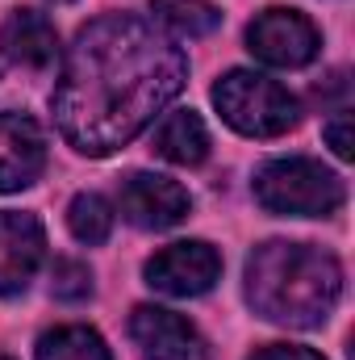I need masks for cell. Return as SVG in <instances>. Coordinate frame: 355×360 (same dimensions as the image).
Listing matches in <instances>:
<instances>
[{"instance_id":"6da1fadb","label":"cell","mask_w":355,"mask_h":360,"mask_svg":"<svg viewBox=\"0 0 355 360\" xmlns=\"http://www.w3.org/2000/svg\"><path fill=\"white\" fill-rule=\"evenodd\" d=\"M188 63L155 25L138 17H100L76 38L55 89L63 139L84 155L126 147L180 89Z\"/></svg>"},{"instance_id":"7a4b0ae2","label":"cell","mask_w":355,"mask_h":360,"mask_svg":"<svg viewBox=\"0 0 355 360\" xmlns=\"http://www.w3.org/2000/svg\"><path fill=\"white\" fill-rule=\"evenodd\" d=\"M343 289V272L335 256L309 243L272 239L247 260V302L255 314L280 327H318L335 310Z\"/></svg>"},{"instance_id":"3957f363","label":"cell","mask_w":355,"mask_h":360,"mask_svg":"<svg viewBox=\"0 0 355 360\" xmlns=\"http://www.w3.org/2000/svg\"><path fill=\"white\" fill-rule=\"evenodd\" d=\"M213 105L222 109V117L239 130V134H251V139H276L284 130L297 126L301 109H297V96L267 80L260 72H230L213 84Z\"/></svg>"},{"instance_id":"277c9868","label":"cell","mask_w":355,"mask_h":360,"mask_svg":"<svg viewBox=\"0 0 355 360\" xmlns=\"http://www.w3.org/2000/svg\"><path fill=\"white\" fill-rule=\"evenodd\" d=\"M255 197L272 214H293V218H322L343 205V180L318 160H272L255 176Z\"/></svg>"},{"instance_id":"5b68a950","label":"cell","mask_w":355,"mask_h":360,"mask_svg":"<svg viewBox=\"0 0 355 360\" xmlns=\"http://www.w3.org/2000/svg\"><path fill=\"white\" fill-rule=\"evenodd\" d=\"M217 276H222V256L201 239L172 243L147 260V285L168 297H201L213 289Z\"/></svg>"},{"instance_id":"8992f818","label":"cell","mask_w":355,"mask_h":360,"mask_svg":"<svg viewBox=\"0 0 355 360\" xmlns=\"http://www.w3.org/2000/svg\"><path fill=\"white\" fill-rule=\"evenodd\" d=\"M251 55L272 68H305L318 55V30L297 8H267L247 30Z\"/></svg>"},{"instance_id":"52a82bcc","label":"cell","mask_w":355,"mask_h":360,"mask_svg":"<svg viewBox=\"0 0 355 360\" xmlns=\"http://www.w3.org/2000/svg\"><path fill=\"white\" fill-rule=\"evenodd\" d=\"M130 335L147 360H209L196 327L163 306H138L130 319Z\"/></svg>"},{"instance_id":"ba28073f","label":"cell","mask_w":355,"mask_h":360,"mask_svg":"<svg viewBox=\"0 0 355 360\" xmlns=\"http://www.w3.org/2000/svg\"><path fill=\"white\" fill-rule=\"evenodd\" d=\"M188 193L172 176H155V172H134L121 184V214L142 226V231H168L188 218Z\"/></svg>"},{"instance_id":"9c48e42d","label":"cell","mask_w":355,"mask_h":360,"mask_svg":"<svg viewBox=\"0 0 355 360\" xmlns=\"http://www.w3.org/2000/svg\"><path fill=\"white\" fill-rule=\"evenodd\" d=\"M42 168H46L42 126L25 113H0V193L34 184Z\"/></svg>"},{"instance_id":"30bf717a","label":"cell","mask_w":355,"mask_h":360,"mask_svg":"<svg viewBox=\"0 0 355 360\" xmlns=\"http://www.w3.org/2000/svg\"><path fill=\"white\" fill-rule=\"evenodd\" d=\"M46 235L34 214L4 210L0 214V293H21L42 264Z\"/></svg>"},{"instance_id":"8fae6325","label":"cell","mask_w":355,"mask_h":360,"mask_svg":"<svg viewBox=\"0 0 355 360\" xmlns=\"http://www.w3.org/2000/svg\"><path fill=\"white\" fill-rule=\"evenodd\" d=\"M0 46H4V55H8L17 68L42 72V68H51L55 55H59V34H55V25H51L42 13L17 8V13H8V21H4V30H0Z\"/></svg>"},{"instance_id":"7c38bea8","label":"cell","mask_w":355,"mask_h":360,"mask_svg":"<svg viewBox=\"0 0 355 360\" xmlns=\"http://www.w3.org/2000/svg\"><path fill=\"white\" fill-rule=\"evenodd\" d=\"M155 151L168 164L192 168V164H201L209 155V130H205V122L192 109H172L159 122V130H155Z\"/></svg>"},{"instance_id":"4fadbf2b","label":"cell","mask_w":355,"mask_h":360,"mask_svg":"<svg viewBox=\"0 0 355 360\" xmlns=\"http://www.w3.org/2000/svg\"><path fill=\"white\" fill-rule=\"evenodd\" d=\"M155 17L180 38H205L222 25V13L205 0H155Z\"/></svg>"},{"instance_id":"5bb4252c","label":"cell","mask_w":355,"mask_h":360,"mask_svg":"<svg viewBox=\"0 0 355 360\" xmlns=\"http://www.w3.org/2000/svg\"><path fill=\"white\" fill-rule=\"evenodd\" d=\"M38 360H109V348L92 327H55L42 335Z\"/></svg>"},{"instance_id":"9a60e30c","label":"cell","mask_w":355,"mask_h":360,"mask_svg":"<svg viewBox=\"0 0 355 360\" xmlns=\"http://www.w3.org/2000/svg\"><path fill=\"white\" fill-rule=\"evenodd\" d=\"M67 226L80 243H105L113 231V205L100 193H80L67 210Z\"/></svg>"},{"instance_id":"2e32d148","label":"cell","mask_w":355,"mask_h":360,"mask_svg":"<svg viewBox=\"0 0 355 360\" xmlns=\"http://www.w3.org/2000/svg\"><path fill=\"white\" fill-rule=\"evenodd\" d=\"M51 293L59 302H84L92 293V272L80 260H59L55 264V276H51Z\"/></svg>"},{"instance_id":"e0dca14e","label":"cell","mask_w":355,"mask_h":360,"mask_svg":"<svg viewBox=\"0 0 355 360\" xmlns=\"http://www.w3.org/2000/svg\"><path fill=\"white\" fill-rule=\"evenodd\" d=\"M326 143L335 147L339 160H351V109H339V113L326 122Z\"/></svg>"},{"instance_id":"ac0fdd59","label":"cell","mask_w":355,"mask_h":360,"mask_svg":"<svg viewBox=\"0 0 355 360\" xmlns=\"http://www.w3.org/2000/svg\"><path fill=\"white\" fill-rule=\"evenodd\" d=\"M251 360H322V356L309 352V348H297V344H267Z\"/></svg>"},{"instance_id":"d6986e66","label":"cell","mask_w":355,"mask_h":360,"mask_svg":"<svg viewBox=\"0 0 355 360\" xmlns=\"http://www.w3.org/2000/svg\"><path fill=\"white\" fill-rule=\"evenodd\" d=\"M55 4H72V0H55Z\"/></svg>"}]
</instances>
